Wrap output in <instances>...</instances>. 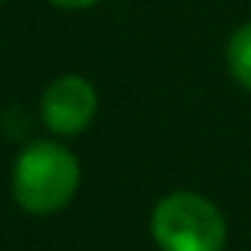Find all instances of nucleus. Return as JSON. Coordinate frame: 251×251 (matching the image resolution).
Listing matches in <instances>:
<instances>
[{"label":"nucleus","instance_id":"f257e3e1","mask_svg":"<svg viewBox=\"0 0 251 251\" xmlns=\"http://www.w3.org/2000/svg\"><path fill=\"white\" fill-rule=\"evenodd\" d=\"M83 180L80 160L62 142H30L12 163V198L30 216H53L71 204Z\"/></svg>","mask_w":251,"mask_h":251},{"label":"nucleus","instance_id":"423d86ee","mask_svg":"<svg viewBox=\"0 0 251 251\" xmlns=\"http://www.w3.org/2000/svg\"><path fill=\"white\" fill-rule=\"evenodd\" d=\"M0 3H3V0H0Z\"/></svg>","mask_w":251,"mask_h":251},{"label":"nucleus","instance_id":"20e7f679","mask_svg":"<svg viewBox=\"0 0 251 251\" xmlns=\"http://www.w3.org/2000/svg\"><path fill=\"white\" fill-rule=\"evenodd\" d=\"M225 62H227V71H230V80L251 92V21L239 24L230 39H227V50H225Z\"/></svg>","mask_w":251,"mask_h":251},{"label":"nucleus","instance_id":"39448f33","mask_svg":"<svg viewBox=\"0 0 251 251\" xmlns=\"http://www.w3.org/2000/svg\"><path fill=\"white\" fill-rule=\"evenodd\" d=\"M50 6H56V9H68V12H80V9H92V6H98L100 0H48Z\"/></svg>","mask_w":251,"mask_h":251},{"label":"nucleus","instance_id":"7ed1b4c3","mask_svg":"<svg viewBox=\"0 0 251 251\" xmlns=\"http://www.w3.org/2000/svg\"><path fill=\"white\" fill-rule=\"evenodd\" d=\"M45 127L56 136L83 133L98 115V92L80 74H62L48 83L39 100Z\"/></svg>","mask_w":251,"mask_h":251},{"label":"nucleus","instance_id":"f03ea898","mask_svg":"<svg viewBox=\"0 0 251 251\" xmlns=\"http://www.w3.org/2000/svg\"><path fill=\"white\" fill-rule=\"evenodd\" d=\"M148 227L160 251H222L227 242V222L216 201L189 189L163 195Z\"/></svg>","mask_w":251,"mask_h":251}]
</instances>
